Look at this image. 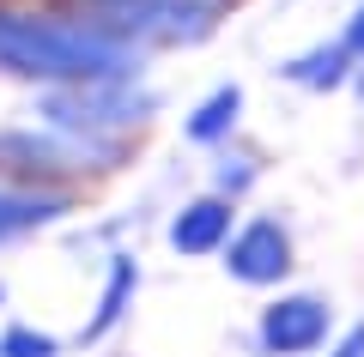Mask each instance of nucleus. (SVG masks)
I'll return each mask as SVG.
<instances>
[{
    "label": "nucleus",
    "instance_id": "obj_1",
    "mask_svg": "<svg viewBox=\"0 0 364 357\" xmlns=\"http://www.w3.org/2000/svg\"><path fill=\"white\" fill-rule=\"evenodd\" d=\"M0 67L25 79H55V85H122L134 55L104 31L0 13Z\"/></svg>",
    "mask_w": 364,
    "mask_h": 357
},
{
    "label": "nucleus",
    "instance_id": "obj_2",
    "mask_svg": "<svg viewBox=\"0 0 364 357\" xmlns=\"http://www.w3.org/2000/svg\"><path fill=\"white\" fill-rule=\"evenodd\" d=\"M97 6V25L91 31H104V37H122V31H140V37H200V31L213 25L207 13V0H91Z\"/></svg>",
    "mask_w": 364,
    "mask_h": 357
},
{
    "label": "nucleus",
    "instance_id": "obj_3",
    "mask_svg": "<svg viewBox=\"0 0 364 357\" xmlns=\"http://www.w3.org/2000/svg\"><path fill=\"white\" fill-rule=\"evenodd\" d=\"M231 279H243V285H273V279H286V267H291V248H286V230L279 224H249L243 236L231 243Z\"/></svg>",
    "mask_w": 364,
    "mask_h": 357
},
{
    "label": "nucleus",
    "instance_id": "obj_4",
    "mask_svg": "<svg viewBox=\"0 0 364 357\" xmlns=\"http://www.w3.org/2000/svg\"><path fill=\"white\" fill-rule=\"evenodd\" d=\"M322 333H328V309L316 303V297H286V303H273L267 321H261V345L279 351V357L322 345Z\"/></svg>",
    "mask_w": 364,
    "mask_h": 357
},
{
    "label": "nucleus",
    "instance_id": "obj_5",
    "mask_svg": "<svg viewBox=\"0 0 364 357\" xmlns=\"http://www.w3.org/2000/svg\"><path fill=\"white\" fill-rule=\"evenodd\" d=\"M225 230H231V206L225 200H195L176 224H170V243H176L182 255H207V248L225 243Z\"/></svg>",
    "mask_w": 364,
    "mask_h": 357
},
{
    "label": "nucleus",
    "instance_id": "obj_6",
    "mask_svg": "<svg viewBox=\"0 0 364 357\" xmlns=\"http://www.w3.org/2000/svg\"><path fill=\"white\" fill-rule=\"evenodd\" d=\"M237 109H243V91H237V85L213 91V97L195 109V121H188V140H219V133L237 121Z\"/></svg>",
    "mask_w": 364,
    "mask_h": 357
},
{
    "label": "nucleus",
    "instance_id": "obj_7",
    "mask_svg": "<svg viewBox=\"0 0 364 357\" xmlns=\"http://www.w3.org/2000/svg\"><path fill=\"white\" fill-rule=\"evenodd\" d=\"M346 43H334V49H316V55H304V61H291L286 73L298 79V85H340L346 79Z\"/></svg>",
    "mask_w": 364,
    "mask_h": 357
},
{
    "label": "nucleus",
    "instance_id": "obj_8",
    "mask_svg": "<svg viewBox=\"0 0 364 357\" xmlns=\"http://www.w3.org/2000/svg\"><path fill=\"white\" fill-rule=\"evenodd\" d=\"M128 291H134V260H116V273H109V291H104V303H97V315H91L85 339H97V333H109V327L122 321V309H128Z\"/></svg>",
    "mask_w": 364,
    "mask_h": 357
},
{
    "label": "nucleus",
    "instance_id": "obj_9",
    "mask_svg": "<svg viewBox=\"0 0 364 357\" xmlns=\"http://www.w3.org/2000/svg\"><path fill=\"white\" fill-rule=\"evenodd\" d=\"M55 212H61V200H49V194H0V236L25 230V224H43Z\"/></svg>",
    "mask_w": 364,
    "mask_h": 357
},
{
    "label": "nucleus",
    "instance_id": "obj_10",
    "mask_svg": "<svg viewBox=\"0 0 364 357\" xmlns=\"http://www.w3.org/2000/svg\"><path fill=\"white\" fill-rule=\"evenodd\" d=\"M0 357H55V339L49 333H31V327H13L0 339Z\"/></svg>",
    "mask_w": 364,
    "mask_h": 357
},
{
    "label": "nucleus",
    "instance_id": "obj_11",
    "mask_svg": "<svg viewBox=\"0 0 364 357\" xmlns=\"http://www.w3.org/2000/svg\"><path fill=\"white\" fill-rule=\"evenodd\" d=\"M346 49L364 55V6H358V18H352V31H346Z\"/></svg>",
    "mask_w": 364,
    "mask_h": 357
},
{
    "label": "nucleus",
    "instance_id": "obj_12",
    "mask_svg": "<svg viewBox=\"0 0 364 357\" xmlns=\"http://www.w3.org/2000/svg\"><path fill=\"white\" fill-rule=\"evenodd\" d=\"M334 357H364V327H352V333H346V345H340Z\"/></svg>",
    "mask_w": 364,
    "mask_h": 357
}]
</instances>
